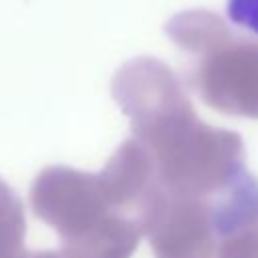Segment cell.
I'll return each instance as SVG.
<instances>
[{
	"instance_id": "cell-1",
	"label": "cell",
	"mask_w": 258,
	"mask_h": 258,
	"mask_svg": "<svg viewBox=\"0 0 258 258\" xmlns=\"http://www.w3.org/2000/svg\"><path fill=\"white\" fill-rule=\"evenodd\" d=\"M226 16L236 28L258 38V0H226Z\"/></svg>"
}]
</instances>
